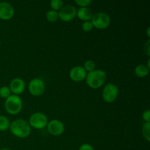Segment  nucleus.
Masks as SVG:
<instances>
[{"label":"nucleus","instance_id":"nucleus-1","mask_svg":"<svg viewBox=\"0 0 150 150\" xmlns=\"http://www.w3.org/2000/svg\"><path fill=\"white\" fill-rule=\"evenodd\" d=\"M9 129L13 136L20 139L28 137L31 133V127L29 122L23 119H17L12 122Z\"/></svg>","mask_w":150,"mask_h":150},{"label":"nucleus","instance_id":"nucleus-2","mask_svg":"<svg viewBox=\"0 0 150 150\" xmlns=\"http://www.w3.org/2000/svg\"><path fill=\"white\" fill-rule=\"evenodd\" d=\"M107 75L102 70H95L86 75V83L90 88L94 89L101 87L105 82Z\"/></svg>","mask_w":150,"mask_h":150},{"label":"nucleus","instance_id":"nucleus-3","mask_svg":"<svg viewBox=\"0 0 150 150\" xmlns=\"http://www.w3.org/2000/svg\"><path fill=\"white\" fill-rule=\"evenodd\" d=\"M23 108V102L18 95H11L4 101V108L8 114L16 115Z\"/></svg>","mask_w":150,"mask_h":150},{"label":"nucleus","instance_id":"nucleus-4","mask_svg":"<svg viewBox=\"0 0 150 150\" xmlns=\"http://www.w3.org/2000/svg\"><path fill=\"white\" fill-rule=\"evenodd\" d=\"M91 23L93 25V27L98 29H106L111 24V18L107 13L98 12L93 14Z\"/></svg>","mask_w":150,"mask_h":150},{"label":"nucleus","instance_id":"nucleus-5","mask_svg":"<svg viewBox=\"0 0 150 150\" xmlns=\"http://www.w3.org/2000/svg\"><path fill=\"white\" fill-rule=\"evenodd\" d=\"M28 122L31 127L35 129H43L46 127L48 122L46 115L43 113L35 112L30 116Z\"/></svg>","mask_w":150,"mask_h":150},{"label":"nucleus","instance_id":"nucleus-6","mask_svg":"<svg viewBox=\"0 0 150 150\" xmlns=\"http://www.w3.org/2000/svg\"><path fill=\"white\" fill-rule=\"evenodd\" d=\"M119 88L114 83H108L103 89L102 97L105 102L111 103H113L119 95Z\"/></svg>","mask_w":150,"mask_h":150},{"label":"nucleus","instance_id":"nucleus-7","mask_svg":"<svg viewBox=\"0 0 150 150\" xmlns=\"http://www.w3.org/2000/svg\"><path fill=\"white\" fill-rule=\"evenodd\" d=\"M29 91L33 96H40L45 92V83L41 79H33L29 83Z\"/></svg>","mask_w":150,"mask_h":150},{"label":"nucleus","instance_id":"nucleus-8","mask_svg":"<svg viewBox=\"0 0 150 150\" xmlns=\"http://www.w3.org/2000/svg\"><path fill=\"white\" fill-rule=\"evenodd\" d=\"M76 12L77 10L74 6L72 4H67L58 12L59 19L63 21H70L76 16Z\"/></svg>","mask_w":150,"mask_h":150},{"label":"nucleus","instance_id":"nucleus-9","mask_svg":"<svg viewBox=\"0 0 150 150\" xmlns=\"http://www.w3.org/2000/svg\"><path fill=\"white\" fill-rule=\"evenodd\" d=\"M46 127L48 133L54 136H61L64 131V124L58 120H51L48 122Z\"/></svg>","mask_w":150,"mask_h":150},{"label":"nucleus","instance_id":"nucleus-10","mask_svg":"<svg viewBox=\"0 0 150 150\" xmlns=\"http://www.w3.org/2000/svg\"><path fill=\"white\" fill-rule=\"evenodd\" d=\"M15 14L13 6L7 1L0 2V19L7 21L11 19Z\"/></svg>","mask_w":150,"mask_h":150},{"label":"nucleus","instance_id":"nucleus-11","mask_svg":"<svg viewBox=\"0 0 150 150\" xmlns=\"http://www.w3.org/2000/svg\"><path fill=\"white\" fill-rule=\"evenodd\" d=\"M86 75L87 73L86 70L81 66H75L70 69L69 73L70 79L76 82H80L84 80L86 77Z\"/></svg>","mask_w":150,"mask_h":150},{"label":"nucleus","instance_id":"nucleus-12","mask_svg":"<svg viewBox=\"0 0 150 150\" xmlns=\"http://www.w3.org/2000/svg\"><path fill=\"white\" fill-rule=\"evenodd\" d=\"M9 88L11 91V93H13V95H18L23 93V91L25 90L26 83L23 79L20 78H15L10 81Z\"/></svg>","mask_w":150,"mask_h":150},{"label":"nucleus","instance_id":"nucleus-13","mask_svg":"<svg viewBox=\"0 0 150 150\" xmlns=\"http://www.w3.org/2000/svg\"><path fill=\"white\" fill-rule=\"evenodd\" d=\"M76 16L80 20L83 21H89L92 19L93 13L89 7H80L76 12Z\"/></svg>","mask_w":150,"mask_h":150},{"label":"nucleus","instance_id":"nucleus-14","mask_svg":"<svg viewBox=\"0 0 150 150\" xmlns=\"http://www.w3.org/2000/svg\"><path fill=\"white\" fill-rule=\"evenodd\" d=\"M149 70L144 64H139L135 68V73L139 78H144L149 75Z\"/></svg>","mask_w":150,"mask_h":150},{"label":"nucleus","instance_id":"nucleus-15","mask_svg":"<svg viewBox=\"0 0 150 150\" xmlns=\"http://www.w3.org/2000/svg\"><path fill=\"white\" fill-rule=\"evenodd\" d=\"M10 120L5 116L0 115V131H6L10 128Z\"/></svg>","mask_w":150,"mask_h":150},{"label":"nucleus","instance_id":"nucleus-16","mask_svg":"<svg viewBox=\"0 0 150 150\" xmlns=\"http://www.w3.org/2000/svg\"><path fill=\"white\" fill-rule=\"evenodd\" d=\"M46 18L50 22H55L59 19L58 12L54 10H48L46 13Z\"/></svg>","mask_w":150,"mask_h":150},{"label":"nucleus","instance_id":"nucleus-17","mask_svg":"<svg viewBox=\"0 0 150 150\" xmlns=\"http://www.w3.org/2000/svg\"><path fill=\"white\" fill-rule=\"evenodd\" d=\"M142 135L147 142L150 141V122H144L142 127Z\"/></svg>","mask_w":150,"mask_h":150},{"label":"nucleus","instance_id":"nucleus-18","mask_svg":"<svg viewBox=\"0 0 150 150\" xmlns=\"http://www.w3.org/2000/svg\"><path fill=\"white\" fill-rule=\"evenodd\" d=\"M50 5L52 10L55 11H59L64 7V2L62 0H52L50 2Z\"/></svg>","mask_w":150,"mask_h":150},{"label":"nucleus","instance_id":"nucleus-19","mask_svg":"<svg viewBox=\"0 0 150 150\" xmlns=\"http://www.w3.org/2000/svg\"><path fill=\"white\" fill-rule=\"evenodd\" d=\"M83 68L84 70H86V72H90L93 71V70H95V67H96V65H95V62L92 61V60L89 59V60H86V62H84L83 64Z\"/></svg>","mask_w":150,"mask_h":150},{"label":"nucleus","instance_id":"nucleus-20","mask_svg":"<svg viewBox=\"0 0 150 150\" xmlns=\"http://www.w3.org/2000/svg\"><path fill=\"white\" fill-rule=\"evenodd\" d=\"M10 95H11V91H10L9 86H4L0 88V97L1 98L7 99Z\"/></svg>","mask_w":150,"mask_h":150},{"label":"nucleus","instance_id":"nucleus-21","mask_svg":"<svg viewBox=\"0 0 150 150\" xmlns=\"http://www.w3.org/2000/svg\"><path fill=\"white\" fill-rule=\"evenodd\" d=\"M93 25L92 24L91 21H83L82 23V29L85 32H89L93 29Z\"/></svg>","mask_w":150,"mask_h":150},{"label":"nucleus","instance_id":"nucleus-22","mask_svg":"<svg viewBox=\"0 0 150 150\" xmlns=\"http://www.w3.org/2000/svg\"><path fill=\"white\" fill-rule=\"evenodd\" d=\"M76 4L80 6V7H88V6L92 3L91 0H76Z\"/></svg>","mask_w":150,"mask_h":150},{"label":"nucleus","instance_id":"nucleus-23","mask_svg":"<svg viewBox=\"0 0 150 150\" xmlns=\"http://www.w3.org/2000/svg\"><path fill=\"white\" fill-rule=\"evenodd\" d=\"M142 118L145 122H150V111L149 110H146L142 114Z\"/></svg>","mask_w":150,"mask_h":150},{"label":"nucleus","instance_id":"nucleus-24","mask_svg":"<svg viewBox=\"0 0 150 150\" xmlns=\"http://www.w3.org/2000/svg\"><path fill=\"white\" fill-rule=\"evenodd\" d=\"M144 53L147 56L150 55V40H147L144 45Z\"/></svg>","mask_w":150,"mask_h":150},{"label":"nucleus","instance_id":"nucleus-25","mask_svg":"<svg viewBox=\"0 0 150 150\" xmlns=\"http://www.w3.org/2000/svg\"><path fill=\"white\" fill-rule=\"evenodd\" d=\"M79 150H95L93 146L89 144H83L79 147Z\"/></svg>","mask_w":150,"mask_h":150},{"label":"nucleus","instance_id":"nucleus-26","mask_svg":"<svg viewBox=\"0 0 150 150\" xmlns=\"http://www.w3.org/2000/svg\"><path fill=\"white\" fill-rule=\"evenodd\" d=\"M149 29H150V27H148L147 28V36L149 37V36H150V35H149Z\"/></svg>","mask_w":150,"mask_h":150},{"label":"nucleus","instance_id":"nucleus-27","mask_svg":"<svg viewBox=\"0 0 150 150\" xmlns=\"http://www.w3.org/2000/svg\"><path fill=\"white\" fill-rule=\"evenodd\" d=\"M0 150H10V149H7V148H1Z\"/></svg>","mask_w":150,"mask_h":150}]
</instances>
